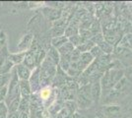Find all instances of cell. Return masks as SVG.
I'll return each instance as SVG.
<instances>
[{"mask_svg":"<svg viewBox=\"0 0 132 118\" xmlns=\"http://www.w3.org/2000/svg\"><path fill=\"white\" fill-rule=\"evenodd\" d=\"M46 58L50 60V61L52 62L54 65H58L59 64V61H60V55H59V53H58V50L57 49H55L53 48L52 46H50V49H48V52L46 53Z\"/></svg>","mask_w":132,"mask_h":118,"instance_id":"52a82bcc","label":"cell"},{"mask_svg":"<svg viewBox=\"0 0 132 118\" xmlns=\"http://www.w3.org/2000/svg\"><path fill=\"white\" fill-rule=\"evenodd\" d=\"M0 118H6V117H0Z\"/></svg>","mask_w":132,"mask_h":118,"instance_id":"603a6c76","label":"cell"},{"mask_svg":"<svg viewBox=\"0 0 132 118\" xmlns=\"http://www.w3.org/2000/svg\"><path fill=\"white\" fill-rule=\"evenodd\" d=\"M18 111H30V97H21Z\"/></svg>","mask_w":132,"mask_h":118,"instance_id":"4fadbf2b","label":"cell"},{"mask_svg":"<svg viewBox=\"0 0 132 118\" xmlns=\"http://www.w3.org/2000/svg\"><path fill=\"white\" fill-rule=\"evenodd\" d=\"M120 112V107L118 105H109V106L104 107V113L108 117H116Z\"/></svg>","mask_w":132,"mask_h":118,"instance_id":"9c48e42d","label":"cell"},{"mask_svg":"<svg viewBox=\"0 0 132 118\" xmlns=\"http://www.w3.org/2000/svg\"><path fill=\"white\" fill-rule=\"evenodd\" d=\"M19 88H20L21 97H30L31 96L32 90H31V86H30L29 81H20Z\"/></svg>","mask_w":132,"mask_h":118,"instance_id":"5b68a950","label":"cell"},{"mask_svg":"<svg viewBox=\"0 0 132 118\" xmlns=\"http://www.w3.org/2000/svg\"><path fill=\"white\" fill-rule=\"evenodd\" d=\"M94 118H104L102 115H98V116H96V117H94Z\"/></svg>","mask_w":132,"mask_h":118,"instance_id":"7402d4cb","label":"cell"},{"mask_svg":"<svg viewBox=\"0 0 132 118\" xmlns=\"http://www.w3.org/2000/svg\"><path fill=\"white\" fill-rule=\"evenodd\" d=\"M11 78V73L9 74H4V75H0V88L7 86L9 81Z\"/></svg>","mask_w":132,"mask_h":118,"instance_id":"2e32d148","label":"cell"},{"mask_svg":"<svg viewBox=\"0 0 132 118\" xmlns=\"http://www.w3.org/2000/svg\"><path fill=\"white\" fill-rule=\"evenodd\" d=\"M74 49H75V47L68 41L57 50H58V53H59L60 56H66V55H71V53L73 52Z\"/></svg>","mask_w":132,"mask_h":118,"instance_id":"7c38bea8","label":"cell"},{"mask_svg":"<svg viewBox=\"0 0 132 118\" xmlns=\"http://www.w3.org/2000/svg\"><path fill=\"white\" fill-rule=\"evenodd\" d=\"M101 94H102V88H101V83L95 81L93 84L91 85V95H92V98L93 101H98L101 97Z\"/></svg>","mask_w":132,"mask_h":118,"instance_id":"ba28073f","label":"cell"},{"mask_svg":"<svg viewBox=\"0 0 132 118\" xmlns=\"http://www.w3.org/2000/svg\"><path fill=\"white\" fill-rule=\"evenodd\" d=\"M26 52H15V53H9L8 55V60L11 62L14 66L19 65V64H22L23 60H24V57H25Z\"/></svg>","mask_w":132,"mask_h":118,"instance_id":"8992f818","label":"cell"},{"mask_svg":"<svg viewBox=\"0 0 132 118\" xmlns=\"http://www.w3.org/2000/svg\"><path fill=\"white\" fill-rule=\"evenodd\" d=\"M124 78L126 81H129L132 83V66L126 67L124 69Z\"/></svg>","mask_w":132,"mask_h":118,"instance_id":"ac0fdd59","label":"cell"},{"mask_svg":"<svg viewBox=\"0 0 132 118\" xmlns=\"http://www.w3.org/2000/svg\"><path fill=\"white\" fill-rule=\"evenodd\" d=\"M15 71L20 81H29L32 74V71L28 67H26L23 63L15 66Z\"/></svg>","mask_w":132,"mask_h":118,"instance_id":"3957f363","label":"cell"},{"mask_svg":"<svg viewBox=\"0 0 132 118\" xmlns=\"http://www.w3.org/2000/svg\"><path fill=\"white\" fill-rule=\"evenodd\" d=\"M90 53L92 54V56H93L94 58L96 57L97 59H98V58H100V57H102L104 54H105L103 51L101 50V48H100L98 45H95L93 48L90 50Z\"/></svg>","mask_w":132,"mask_h":118,"instance_id":"9a60e30c","label":"cell"},{"mask_svg":"<svg viewBox=\"0 0 132 118\" xmlns=\"http://www.w3.org/2000/svg\"><path fill=\"white\" fill-rule=\"evenodd\" d=\"M20 99L21 97H18L16 99H14L13 101H11L7 107H8V112H16L19 110V104H20Z\"/></svg>","mask_w":132,"mask_h":118,"instance_id":"5bb4252c","label":"cell"},{"mask_svg":"<svg viewBox=\"0 0 132 118\" xmlns=\"http://www.w3.org/2000/svg\"><path fill=\"white\" fill-rule=\"evenodd\" d=\"M6 118H19V116H18V111H16V112H8Z\"/></svg>","mask_w":132,"mask_h":118,"instance_id":"ffe728a7","label":"cell"},{"mask_svg":"<svg viewBox=\"0 0 132 118\" xmlns=\"http://www.w3.org/2000/svg\"><path fill=\"white\" fill-rule=\"evenodd\" d=\"M43 13L45 16V18L47 20H50L53 23L55 21H57L58 19H60L62 17V12L61 10H57V9H54V8H44L43 10Z\"/></svg>","mask_w":132,"mask_h":118,"instance_id":"277c9868","label":"cell"},{"mask_svg":"<svg viewBox=\"0 0 132 118\" xmlns=\"http://www.w3.org/2000/svg\"><path fill=\"white\" fill-rule=\"evenodd\" d=\"M66 42H68V38L65 35L55 37L51 39V46L55 49H59L62 45H64Z\"/></svg>","mask_w":132,"mask_h":118,"instance_id":"8fae6325","label":"cell"},{"mask_svg":"<svg viewBox=\"0 0 132 118\" xmlns=\"http://www.w3.org/2000/svg\"><path fill=\"white\" fill-rule=\"evenodd\" d=\"M8 114V107L4 101L0 102V117H6Z\"/></svg>","mask_w":132,"mask_h":118,"instance_id":"e0dca14e","label":"cell"},{"mask_svg":"<svg viewBox=\"0 0 132 118\" xmlns=\"http://www.w3.org/2000/svg\"><path fill=\"white\" fill-rule=\"evenodd\" d=\"M72 118H82V117H81V116H79L77 113H75V114L72 116Z\"/></svg>","mask_w":132,"mask_h":118,"instance_id":"44dd1931","label":"cell"},{"mask_svg":"<svg viewBox=\"0 0 132 118\" xmlns=\"http://www.w3.org/2000/svg\"><path fill=\"white\" fill-rule=\"evenodd\" d=\"M19 83H20V80L18 78L16 71H15V68H14L11 73L10 81L8 83V93H7V96H6L5 101H4L6 103V105H8L14 99H16L18 97H21Z\"/></svg>","mask_w":132,"mask_h":118,"instance_id":"6da1fadb","label":"cell"},{"mask_svg":"<svg viewBox=\"0 0 132 118\" xmlns=\"http://www.w3.org/2000/svg\"><path fill=\"white\" fill-rule=\"evenodd\" d=\"M34 34L29 32L26 34H24L21 39L19 40L18 44H17V49H18V52H26L27 50H29L30 46L32 44L34 40Z\"/></svg>","mask_w":132,"mask_h":118,"instance_id":"7a4b0ae2","label":"cell"},{"mask_svg":"<svg viewBox=\"0 0 132 118\" xmlns=\"http://www.w3.org/2000/svg\"><path fill=\"white\" fill-rule=\"evenodd\" d=\"M19 118H30V111H18Z\"/></svg>","mask_w":132,"mask_h":118,"instance_id":"d6986e66","label":"cell"},{"mask_svg":"<svg viewBox=\"0 0 132 118\" xmlns=\"http://www.w3.org/2000/svg\"><path fill=\"white\" fill-rule=\"evenodd\" d=\"M39 96L40 97V99L43 101V104H45V102L52 97V89L50 88V86L42 88L40 90H39Z\"/></svg>","mask_w":132,"mask_h":118,"instance_id":"30bf717a","label":"cell"}]
</instances>
